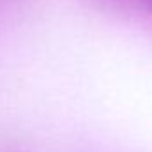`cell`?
I'll return each mask as SVG.
<instances>
[{
  "label": "cell",
  "instance_id": "obj_1",
  "mask_svg": "<svg viewBox=\"0 0 152 152\" xmlns=\"http://www.w3.org/2000/svg\"><path fill=\"white\" fill-rule=\"evenodd\" d=\"M120 4H126L127 7H133L136 11H145L147 14H152V0H115Z\"/></svg>",
  "mask_w": 152,
  "mask_h": 152
}]
</instances>
